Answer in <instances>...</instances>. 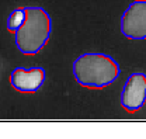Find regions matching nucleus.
<instances>
[{
    "label": "nucleus",
    "mask_w": 146,
    "mask_h": 139,
    "mask_svg": "<svg viewBox=\"0 0 146 139\" xmlns=\"http://www.w3.org/2000/svg\"><path fill=\"white\" fill-rule=\"evenodd\" d=\"M121 74L118 62L103 52H86L73 62L74 80L87 88H104L112 84Z\"/></svg>",
    "instance_id": "1"
},
{
    "label": "nucleus",
    "mask_w": 146,
    "mask_h": 139,
    "mask_svg": "<svg viewBox=\"0 0 146 139\" xmlns=\"http://www.w3.org/2000/svg\"><path fill=\"white\" fill-rule=\"evenodd\" d=\"M24 18H25V7L11 10V13L7 17V30L14 34L24 23Z\"/></svg>",
    "instance_id": "6"
},
{
    "label": "nucleus",
    "mask_w": 146,
    "mask_h": 139,
    "mask_svg": "<svg viewBox=\"0 0 146 139\" xmlns=\"http://www.w3.org/2000/svg\"><path fill=\"white\" fill-rule=\"evenodd\" d=\"M119 103L128 112H136L146 103V74L143 72H133L127 77Z\"/></svg>",
    "instance_id": "4"
},
{
    "label": "nucleus",
    "mask_w": 146,
    "mask_h": 139,
    "mask_svg": "<svg viewBox=\"0 0 146 139\" xmlns=\"http://www.w3.org/2000/svg\"><path fill=\"white\" fill-rule=\"evenodd\" d=\"M52 33V20L44 7H25V18L14 33V44L24 55H35L48 42Z\"/></svg>",
    "instance_id": "2"
},
{
    "label": "nucleus",
    "mask_w": 146,
    "mask_h": 139,
    "mask_svg": "<svg viewBox=\"0 0 146 139\" xmlns=\"http://www.w3.org/2000/svg\"><path fill=\"white\" fill-rule=\"evenodd\" d=\"M119 28L132 41L146 39V0H133L121 14Z\"/></svg>",
    "instance_id": "3"
},
{
    "label": "nucleus",
    "mask_w": 146,
    "mask_h": 139,
    "mask_svg": "<svg viewBox=\"0 0 146 139\" xmlns=\"http://www.w3.org/2000/svg\"><path fill=\"white\" fill-rule=\"evenodd\" d=\"M46 80V72L41 66L14 68L10 73V84L20 93H36Z\"/></svg>",
    "instance_id": "5"
}]
</instances>
